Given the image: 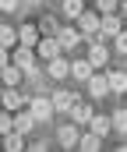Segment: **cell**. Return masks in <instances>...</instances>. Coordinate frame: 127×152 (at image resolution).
<instances>
[{"label":"cell","instance_id":"obj_5","mask_svg":"<svg viewBox=\"0 0 127 152\" xmlns=\"http://www.w3.org/2000/svg\"><path fill=\"white\" fill-rule=\"evenodd\" d=\"M57 42H60V53H71L74 46H81V32L64 25V28H57Z\"/></svg>","mask_w":127,"mask_h":152},{"label":"cell","instance_id":"obj_14","mask_svg":"<svg viewBox=\"0 0 127 152\" xmlns=\"http://www.w3.org/2000/svg\"><path fill=\"white\" fill-rule=\"evenodd\" d=\"M88 131H95L99 138H106V134H113V124H110V117H99V113H92L88 117V124H85Z\"/></svg>","mask_w":127,"mask_h":152},{"label":"cell","instance_id":"obj_24","mask_svg":"<svg viewBox=\"0 0 127 152\" xmlns=\"http://www.w3.org/2000/svg\"><path fill=\"white\" fill-rule=\"evenodd\" d=\"M110 124H113V131H120V134H127V110H117V113L110 117Z\"/></svg>","mask_w":127,"mask_h":152},{"label":"cell","instance_id":"obj_13","mask_svg":"<svg viewBox=\"0 0 127 152\" xmlns=\"http://www.w3.org/2000/svg\"><path fill=\"white\" fill-rule=\"evenodd\" d=\"M57 138H60V145H64V149H78V138H81V127H78V124L71 120V124H64V127H60V134H57Z\"/></svg>","mask_w":127,"mask_h":152},{"label":"cell","instance_id":"obj_7","mask_svg":"<svg viewBox=\"0 0 127 152\" xmlns=\"http://www.w3.org/2000/svg\"><path fill=\"white\" fill-rule=\"evenodd\" d=\"M60 53V42H57V36H39V42H36V60H49V57H57Z\"/></svg>","mask_w":127,"mask_h":152},{"label":"cell","instance_id":"obj_27","mask_svg":"<svg viewBox=\"0 0 127 152\" xmlns=\"http://www.w3.org/2000/svg\"><path fill=\"white\" fill-rule=\"evenodd\" d=\"M120 7V0H95V11L99 14H110V11H117Z\"/></svg>","mask_w":127,"mask_h":152},{"label":"cell","instance_id":"obj_9","mask_svg":"<svg viewBox=\"0 0 127 152\" xmlns=\"http://www.w3.org/2000/svg\"><path fill=\"white\" fill-rule=\"evenodd\" d=\"M11 64H18L21 71H28L36 64V50L32 46H11Z\"/></svg>","mask_w":127,"mask_h":152},{"label":"cell","instance_id":"obj_25","mask_svg":"<svg viewBox=\"0 0 127 152\" xmlns=\"http://www.w3.org/2000/svg\"><path fill=\"white\" fill-rule=\"evenodd\" d=\"M57 28H60V25H57L53 18H46V14H42V21H39V36H57Z\"/></svg>","mask_w":127,"mask_h":152},{"label":"cell","instance_id":"obj_12","mask_svg":"<svg viewBox=\"0 0 127 152\" xmlns=\"http://www.w3.org/2000/svg\"><path fill=\"white\" fill-rule=\"evenodd\" d=\"M49 103H53V110H57V113H67V110L78 103V96H74V92H67V88H60V92H53V96H49Z\"/></svg>","mask_w":127,"mask_h":152},{"label":"cell","instance_id":"obj_6","mask_svg":"<svg viewBox=\"0 0 127 152\" xmlns=\"http://www.w3.org/2000/svg\"><path fill=\"white\" fill-rule=\"evenodd\" d=\"M74 21H78V32H81V39L99 32V11H88V7H85V11L74 18Z\"/></svg>","mask_w":127,"mask_h":152},{"label":"cell","instance_id":"obj_29","mask_svg":"<svg viewBox=\"0 0 127 152\" xmlns=\"http://www.w3.org/2000/svg\"><path fill=\"white\" fill-rule=\"evenodd\" d=\"M21 7V0H0V11H7V14H14Z\"/></svg>","mask_w":127,"mask_h":152},{"label":"cell","instance_id":"obj_2","mask_svg":"<svg viewBox=\"0 0 127 152\" xmlns=\"http://www.w3.org/2000/svg\"><path fill=\"white\" fill-rule=\"evenodd\" d=\"M25 110L36 117L39 124H42V120H49V117L57 113V110H53V103H49L46 96H32V99H25Z\"/></svg>","mask_w":127,"mask_h":152},{"label":"cell","instance_id":"obj_30","mask_svg":"<svg viewBox=\"0 0 127 152\" xmlns=\"http://www.w3.org/2000/svg\"><path fill=\"white\" fill-rule=\"evenodd\" d=\"M7 60H11V50H7V46H0V67H4Z\"/></svg>","mask_w":127,"mask_h":152},{"label":"cell","instance_id":"obj_31","mask_svg":"<svg viewBox=\"0 0 127 152\" xmlns=\"http://www.w3.org/2000/svg\"><path fill=\"white\" fill-rule=\"evenodd\" d=\"M124 18H127V0H124Z\"/></svg>","mask_w":127,"mask_h":152},{"label":"cell","instance_id":"obj_28","mask_svg":"<svg viewBox=\"0 0 127 152\" xmlns=\"http://www.w3.org/2000/svg\"><path fill=\"white\" fill-rule=\"evenodd\" d=\"M113 46H117V53H127V32H124V28L113 36Z\"/></svg>","mask_w":127,"mask_h":152},{"label":"cell","instance_id":"obj_19","mask_svg":"<svg viewBox=\"0 0 127 152\" xmlns=\"http://www.w3.org/2000/svg\"><path fill=\"white\" fill-rule=\"evenodd\" d=\"M92 71H95V67H92L88 60H71V78H74V81H88Z\"/></svg>","mask_w":127,"mask_h":152},{"label":"cell","instance_id":"obj_3","mask_svg":"<svg viewBox=\"0 0 127 152\" xmlns=\"http://www.w3.org/2000/svg\"><path fill=\"white\" fill-rule=\"evenodd\" d=\"M124 28V14H117V11H110V14H99V36H117Z\"/></svg>","mask_w":127,"mask_h":152},{"label":"cell","instance_id":"obj_18","mask_svg":"<svg viewBox=\"0 0 127 152\" xmlns=\"http://www.w3.org/2000/svg\"><path fill=\"white\" fill-rule=\"evenodd\" d=\"M106 81H110V92H113V96H124L127 92V71H110Z\"/></svg>","mask_w":127,"mask_h":152},{"label":"cell","instance_id":"obj_10","mask_svg":"<svg viewBox=\"0 0 127 152\" xmlns=\"http://www.w3.org/2000/svg\"><path fill=\"white\" fill-rule=\"evenodd\" d=\"M85 85H88V96H92V99H102V96H110V81H106V75H95V71H92Z\"/></svg>","mask_w":127,"mask_h":152},{"label":"cell","instance_id":"obj_4","mask_svg":"<svg viewBox=\"0 0 127 152\" xmlns=\"http://www.w3.org/2000/svg\"><path fill=\"white\" fill-rule=\"evenodd\" d=\"M46 75H49V78H57V81H64V78L71 75V60H67L64 53L49 57V60H46Z\"/></svg>","mask_w":127,"mask_h":152},{"label":"cell","instance_id":"obj_22","mask_svg":"<svg viewBox=\"0 0 127 152\" xmlns=\"http://www.w3.org/2000/svg\"><path fill=\"white\" fill-rule=\"evenodd\" d=\"M0 46H18V28L14 25H0Z\"/></svg>","mask_w":127,"mask_h":152},{"label":"cell","instance_id":"obj_21","mask_svg":"<svg viewBox=\"0 0 127 152\" xmlns=\"http://www.w3.org/2000/svg\"><path fill=\"white\" fill-rule=\"evenodd\" d=\"M99 145H102V138H99L95 131H85L81 138H78V149H85V152H95Z\"/></svg>","mask_w":127,"mask_h":152},{"label":"cell","instance_id":"obj_1","mask_svg":"<svg viewBox=\"0 0 127 152\" xmlns=\"http://www.w3.org/2000/svg\"><path fill=\"white\" fill-rule=\"evenodd\" d=\"M85 42H88V57H85V60H88L95 71L106 67V64H110V50L102 46V36H99V32H95V36H85Z\"/></svg>","mask_w":127,"mask_h":152},{"label":"cell","instance_id":"obj_8","mask_svg":"<svg viewBox=\"0 0 127 152\" xmlns=\"http://www.w3.org/2000/svg\"><path fill=\"white\" fill-rule=\"evenodd\" d=\"M0 103H4V110H25V96L18 92V85H4V92H0Z\"/></svg>","mask_w":127,"mask_h":152},{"label":"cell","instance_id":"obj_15","mask_svg":"<svg viewBox=\"0 0 127 152\" xmlns=\"http://www.w3.org/2000/svg\"><path fill=\"white\" fill-rule=\"evenodd\" d=\"M21 78H25V71H21L18 64H11V60L0 67V81H4V85H21Z\"/></svg>","mask_w":127,"mask_h":152},{"label":"cell","instance_id":"obj_17","mask_svg":"<svg viewBox=\"0 0 127 152\" xmlns=\"http://www.w3.org/2000/svg\"><path fill=\"white\" fill-rule=\"evenodd\" d=\"M36 42H39V25H21L18 28V46H32L36 50Z\"/></svg>","mask_w":127,"mask_h":152},{"label":"cell","instance_id":"obj_26","mask_svg":"<svg viewBox=\"0 0 127 152\" xmlns=\"http://www.w3.org/2000/svg\"><path fill=\"white\" fill-rule=\"evenodd\" d=\"M7 131H14V113H11V110L0 113V134H7Z\"/></svg>","mask_w":127,"mask_h":152},{"label":"cell","instance_id":"obj_33","mask_svg":"<svg viewBox=\"0 0 127 152\" xmlns=\"http://www.w3.org/2000/svg\"><path fill=\"white\" fill-rule=\"evenodd\" d=\"M0 92H4V81H0Z\"/></svg>","mask_w":127,"mask_h":152},{"label":"cell","instance_id":"obj_20","mask_svg":"<svg viewBox=\"0 0 127 152\" xmlns=\"http://www.w3.org/2000/svg\"><path fill=\"white\" fill-rule=\"evenodd\" d=\"M0 149H7V152L25 149V134H18V131H7V134H4V145H0Z\"/></svg>","mask_w":127,"mask_h":152},{"label":"cell","instance_id":"obj_32","mask_svg":"<svg viewBox=\"0 0 127 152\" xmlns=\"http://www.w3.org/2000/svg\"><path fill=\"white\" fill-rule=\"evenodd\" d=\"M0 145H4V134H0Z\"/></svg>","mask_w":127,"mask_h":152},{"label":"cell","instance_id":"obj_23","mask_svg":"<svg viewBox=\"0 0 127 152\" xmlns=\"http://www.w3.org/2000/svg\"><path fill=\"white\" fill-rule=\"evenodd\" d=\"M81 11H85V0H64V18H71V21H74Z\"/></svg>","mask_w":127,"mask_h":152},{"label":"cell","instance_id":"obj_11","mask_svg":"<svg viewBox=\"0 0 127 152\" xmlns=\"http://www.w3.org/2000/svg\"><path fill=\"white\" fill-rule=\"evenodd\" d=\"M36 127H39V120L28 113V110H14V131L18 134H32Z\"/></svg>","mask_w":127,"mask_h":152},{"label":"cell","instance_id":"obj_16","mask_svg":"<svg viewBox=\"0 0 127 152\" xmlns=\"http://www.w3.org/2000/svg\"><path fill=\"white\" fill-rule=\"evenodd\" d=\"M67 113H71V120H74V124H78V127H85V124H88V117L95 113V110H92V106H88V103H81V99H78V103H74V106H71V110H67Z\"/></svg>","mask_w":127,"mask_h":152}]
</instances>
